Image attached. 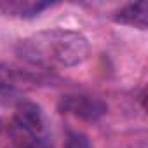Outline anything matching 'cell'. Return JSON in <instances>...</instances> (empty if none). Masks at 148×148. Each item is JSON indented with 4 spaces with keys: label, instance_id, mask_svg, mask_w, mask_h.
<instances>
[{
    "label": "cell",
    "instance_id": "8992f818",
    "mask_svg": "<svg viewBox=\"0 0 148 148\" xmlns=\"http://www.w3.org/2000/svg\"><path fill=\"white\" fill-rule=\"evenodd\" d=\"M14 139L16 148H52L44 136H21Z\"/></svg>",
    "mask_w": 148,
    "mask_h": 148
},
{
    "label": "cell",
    "instance_id": "3957f363",
    "mask_svg": "<svg viewBox=\"0 0 148 148\" xmlns=\"http://www.w3.org/2000/svg\"><path fill=\"white\" fill-rule=\"evenodd\" d=\"M14 138L21 136H42L44 132V117L40 106L35 103H21L14 115L12 122Z\"/></svg>",
    "mask_w": 148,
    "mask_h": 148
},
{
    "label": "cell",
    "instance_id": "5b68a950",
    "mask_svg": "<svg viewBox=\"0 0 148 148\" xmlns=\"http://www.w3.org/2000/svg\"><path fill=\"white\" fill-rule=\"evenodd\" d=\"M51 7L49 2H2L0 9H4L5 12H11L14 16L21 18H32L37 16L40 11Z\"/></svg>",
    "mask_w": 148,
    "mask_h": 148
},
{
    "label": "cell",
    "instance_id": "6da1fadb",
    "mask_svg": "<svg viewBox=\"0 0 148 148\" xmlns=\"http://www.w3.org/2000/svg\"><path fill=\"white\" fill-rule=\"evenodd\" d=\"M18 54L37 66L70 68L87 59L89 42L77 32L56 28L21 40L18 45Z\"/></svg>",
    "mask_w": 148,
    "mask_h": 148
},
{
    "label": "cell",
    "instance_id": "7a4b0ae2",
    "mask_svg": "<svg viewBox=\"0 0 148 148\" xmlns=\"http://www.w3.org/2000/svg\"><path fill=\"white\" fill-rule=\"evenodd\" d=\"M59 110L61 113H71L84 120H98L108 112V106L105 101L91 96H63Z\"/></svg>",
    "mask_w": 148,
    "mask_h": 148
},
{
    "label": "cell",
    "instance_id": "52a82bcc",
    "mask_svg": "<svg viewBox=\"0 0 148 148\" xmlns=\"http://www.w3.org/2000/svg\"><path fill=\"white\" fill-rule=\"evenodd\" d=\"M66 148H91V141L82 132H70L66 139Z\"/></svg>",
    "mask_w": 148,
    "mask_h": 148
},
{
    "label": "cell",
    "instance_id": "277c9868",
    "mask_svg": "<svg viewBox=\"0 0 148 148\" xmlns=\"http://www.w3.org/2000/svg\"><path fill=\"white\" fill-rule=\"evenodd\" d=\"M115 21L127 25V26L145 30L146 23H148V4L146 2H136V4L125 5L124 9H120L115 14Z\"/></svg>",
    "mask_w": 148,
    "mask_h": 148
}]
</instances>
